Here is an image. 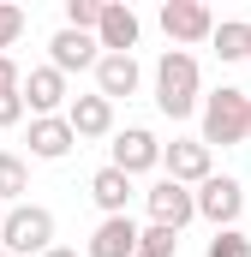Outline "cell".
<instances>
[{
    "mask_svg": "<svg viewBox=\"0 0 251 257\" xmlns=\"http://www.w3.org/2000/svg\"><path fill=\"white\" fill-rule=\"evenodd\" d=\"M96 24H102V0H66V30L96 36Z\"/></svg>",
    "mask_w": 251,
    "mask_h": 257,
    "instance_id": "19",
    "label": "cell"
},
{
    "mask_svg": "<svg viewBox=\"0 0 251 257\" xmlns=\"http://www.w3.org/2000/svg\"><path fill=\"white\" fill-rule=\"evenodd\" d=\"M66 120H72V132H78V144L84 138H114V102L108 96H72V108H66Z\"/></svg>",
    "mask_w": 251,
    "mask_h": 257,
    "instance_id": "14",
    "label": "cell"
},
{
    "mask_svg": "<svg viewBox=\"0 0 251 257\" xmlns=\"http://www.w3.org/2000/svg\"><path fill=\"white\" fill-rule=\"evenodd\" d=\"M0 251H12V257L54 251V209L48 203H12L6 209V227H0Z\"/></svg>",
    "mask_w": 251,
    "mask_h": 257,
    "instance_id": "3",
    "label": "cell"
},
{
    "mask_svg": "<svg viewBox=\"0 0 251 257\" xmlns=\"http://www.w3.org/2000/svg\"><path fill=\"white\" fill-rule=\"evenodd\" d=\"M0 257H12V251H0Z\"/></svg>",
    "mask_w": 251,
    "mask_h": 257,
    "instance_id": "28",
    "label": "cell"
},
{
    "mask_svg": "<svg viewBox=\"0 0 251 257\" xmlns=\"http://www.w3.org/2000/svg\"><path fill=\"white\" fill-rule=\"evenodd\" d=\"M162 30L174 48H191V42H209L215 36V12L203 0H162Z\"/></svg>",
    "mask_w": 251,
    "mask_h": 257,
    "instance_id": "6",
    "label": "cell"
},
{
    "mask_svg": "<svg viewBox=\"0 0 251 257\" xmlns=\"http://www.w3.org/2000/svg\"><path fill=\"white\" fill-rule=\"evenodd\" d=\"M144 203H150V221H156V227H174V233H180L186 221H197V192L180 186V180H168V174L144 192Z\"/></svg>",
    "mask_w": 251,
    "mask_h": 257,
    "instance_id": "7",
    "label": "cell"
},
{
    "mask_svg": "<svg viewBox=\"0 0 251 257\" xmlns=\"http://www.w3.org/2000/svg\"><path fill=\"white\" fill-rule=\"evenodd\" d=\"M48 66L66 72V78H72V72H96V66H102V42L84 36V30H54V36H48Z\"/></svg>",
    "mask_w": 251,
    "mask_h": 257,
    "instance_id": "10",
    "label": "cell"
},
{
    "mask_svg": "<svg viewBox=\"0 0 251 257\" xmlns=\"http://www.w3.org/2000/svg\"><path fill=\"white\" fill-rule=\"evenodd\" d=\"M138 251H144V257H174V251H180V233H174V227H156V221H150V227H144V245H138Z\"/></svg>",
    "mask_w": 251,
    "mask_h": 257,
    "instance_id": "21",
    "label": "cell"
},
{
    "mask_svg": "<svg viewBox=\"0 0 251 257\" xmlns=\"http://www.w3.org/2000/svg\"><path fill=\"white\" fill-rule=\"evenodd\" d=\"M24 114H30V108H24V96H0V132H6V126H18Z\"/></svg>",
    "mask_w": 251,
    "mask_h": 257,
    "instance_id": "24",
    "label": "cell"
},
{
    "mask_svg": "<svg viewBox=\"0 0 251 257\" xmlns=\"http://www.w3.org/2000/svg\"><path fill=\"white\" fill-rule=\"evenodd\" d=\"M72 144H78V132H72L66 114H54V120H30V156H36V162H66Z\"/></svg>",
    "mask_w": 251,
    "mask_h": 257,
    "instance_id": "15",
    "label": "cell"
},
{
    "mask_svg": "<svg viewBox=\"0 0 251 257\" xmlns=\"http://www.w3.org/2000/svg\"><path fill=\"white\" fill-rule=\"evenodd\" d=\"M162 138L150 126H126V132H114V144H108V168H120V174H150V168H162Z\"/></svg>",
    "mask_w": 251,
    "mask_h": 257,
    "instance_id": "4",
    "label": "cell"
},
{
    "mask_svg": "<svg viewBox=\"0 0 251 257\" xmlns=\"http://www.w3.org/2000/svg\"><path fill=\"white\" fill-rule=\"evenodd\" d=\"M245 144H251V114H245Z\"/></svg>",
    "mask_w": 251,
    "mask_h": 257,
    "instance_id": "26",
    "label": "cell"
},
{
    "mask_svg": "<svg viewBox=\"0 0 251 257\" xmlns=\"http://www.w3.org/2000/svg\"><path fill=\"white\" fill-rule=\"evenodd\" d=\"M245 114H251V96L239 84H221L203 96V132L197 138L209 150H233V144H245Z\"/></svg>",
    "mask_w": 251,
    "mask_h": 257,
    "instance_id": "2",
    "label": "cell"
},
{
    "mask_svg": "<svg viewBox=\"0 0 251 257\" xmlns=\"http://www.w3.org/2000/svg\"><path fill=\"white\" fill-rule=\"evenodd\" d=\"M162 168H168V180H180V186H203L209 174H215V150L203 144V138H174L168 150H162Z\"/></svg>",
    "mask_w": 251,
    "mask_h": 257,
    "instance_id": "9",
    "label": "cell"
},
{
    "mask_svg": "<svg viewBox=\"0 0 251 257\" xmlns=\"http://www.w3.org/2000/svg\"><path fill=\"white\" fill-rule=\"evenodd\" d=\"M24 24H30V18H24V6H12V0H0V54H6V48H18V36H24Z\"/></svg>",
    "mask_w": 251,
    "mask_h": 257,
    "instance_id": "20",
    "label": "cell"
},
{
    "mask_svg": "<svg viewBox=\"0 0 251 257\" xmlns=\"http://www.w3.org/2000/svg\"><path fill=\"white\" fill-rule=\"evenodd\" d=\"M24 192H30V162L0 150V203L12 209V203H24Z\"/></svg>",
    "mask_w": 251,
    "mask_h": 257,
    "instance_id": "18",
    "label": "cell"
},
{
    "mask_svg": "<svg viewBox=\"0 0 251 257\" xmlns=\"http://www.w3.org/2000/svg\"><path fill=\"white\" fill-rule=\"evenodd\" d=\"M138 257H144V251H138Z\"/></svg>",
    "mask_w": 251,
    "mask_h": 257,
    "instance_id": "29",
    "label": "cell"
},
{
    "mask_svg": "<svg viewBox=\"0 0 251 257\" xmlns=\"http://www.w3.org/2000/svg\"><path fill=\"white\" fill-rule=\"evenodd\" d=\"M138 245H144V227L132 215H102L90 245H84V257H138Z\"/></svg>",
    "mask_w": 251,
    "mask_h": 257,
    "instance_id": "11",
    "label": "cell"
},
{
    "mask_svg": "<svg viewBox=\"0 0 251 257\" xmlns=\"http://www.w3.org/2000/svg\"><path fill=\"white\" fill-rule=\"evenodd\" d=\"M24 108H30V120H54L72 108V90H66V72L54 66H30L24 72Z\"/></svg>",
    "mask_w": 251,
    "mask_h": 257,
    "instance_id": "8",
    "label": "cell"
},
{
    "mask_svg": "<svg viewBox=\"0 0 251 257\" xmlns=\"http://www.w3.org/2000/svg\"><path fill=\"white\" fill-rule=\"evenodd\" d=\"M42 257H78V251H72V245H54V251H42Z\"/></svg>",
    "mask_w": 251,
    "mask_h": 257,
    "instance_id": "25",
    "label": "cell"
},
{
    "mask_svg": "<svg viewBox=\"0 0 251 257\" xmlns=\"http://www.w3.org/2000/svg\"><path fill=\"white\" fill-rule=\"evenodd\" d=\"M90 197H96L102 215H126V203H132V174H120V168H96V174H90Z\"/></svg>",
    "mask_w": 251,
    "mask_h": 257,
    "instance_id": "16",
    "label": "cell"
},
{
    "mask_svg": "<svg viewBox=\"0 0 251 257\" xmlns=\"http://www.w3.org/2000/svg\"><path fill=\"white\" fill-rule=\"evenodd\" d=\"M209 48H215V60H251V24L245 18H221Z\"/></svg>",
    "mask_w": 251,
    "mask_h": 257,
    "instance_id": "17",
    "label": "cell"
},
{
    "mask_svg": "<svg viewBox=\"0 0 251 257\" xmlns=\"http://www.w3.org/2000/svg\"><path fill=\"white\" fill-rule=\"evenodd\" d=\"M138 84H144L138 54H102V66H96V96L120 102V96H138Z\"/></svg>",
    "mask_w": 251,
    "mask_h": 257,
    "instance_id": "13",
    "label": "cell"
},
{
    "mask_svg": "<svg viewBox=\"0 0 251 257\" xmlns=\"http://www.w3.org/2000/svg\"><path fill=\"white\" fill-rule=\"evenodd\" d=\"M197 215L221 233V227H233L239 215H245V186L233 180V174H209L203 186H197Z\"/></svg>",
    "mask_w": 251,
    "mask_h": 257,
    "instance_id": "5",
    "label": "cell"
},
{
    "mask_svg": "<svg viewBox=\"0 0 251 257\" xmlns=\"http://www.w3.org/2000/svg\"><path fill=\"white\" fill-rule=\"evenodd\" d=\"M0 96H24V66L12 54H0Z\"/></svg>",
    "mask_w": 251,
    "mask_h": 257,
    "instance_id": "23",
    "label": "cell"
},
{
    "mask_svg": "<svg viewBox=\"0 0 251 257\" xmlns=\"http://www.w3.org/2000/svg\"><path fill=\"white\" fill-rule=\"evenodd\" d=\"M203 257H251V239L239 233V227H221L215 239H209V251Z\"/></svg>",
    "mask_w": 251,
    "mask_h": 257,
    "instance_id": "22",
    "label": "cell"
},
{
    "mask_svg": "<svg viewBox=\"0 0 251 257\" xmlns=\"http://www.w3.org/2000/svg\"><path fill=\"white\" fill-rule=\"evenodd\" d=\"M0 227H6V203H0Z\"/></svg>",
    "mask_w": 251,
    "mask_h": 257,
    "instance_id": "27",
    "label": "cell"
},
{
    "mask_svg": "<svg viewBox=\"0 0 251 257\" xmlns=\"http://www.w3.org/2000/svg\"><path fill=\"white\" fill-rule=\"evenodd\" d=\"M156 108L168 120H191L203 114V72H197V54L191 48H168L156 60Z\"/></svg>",
    "mask_w": 251,
    "mask_h": 257,
    "instance_id": "1",
    "label": "cell"
},
{
    "mask_svg": "<svg viewBox=\"0 0 251 257\" xmlns=\"http://www.w3.org/2000/svg\"><path fill=\"white\" fill-rule=\"evenodd\" d=\"M138 12L120 6V0H102V24H96V42H102V54H132L138 48Z\"/></svg>",
    "mask_w": 251,
    "mask_h": 257,
    "instance_id": "12",
    "label": "cell"
}]
</instances>
